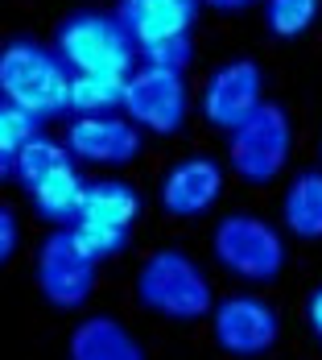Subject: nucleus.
Instances as JSON below:
<instances>
[{
  "label": "nucleus",
  "mask_w": 322,
  "mask_h": 360,
  "mask_svg": "<svg viewBox=\"0 0 322 360\" xmlns=\"http://www.w3.org/2000/svg\"><path fill=\"white\" fill-rule=\"evenodd\" d=\"M71 71L62 58L34 37H13L0 46V100L29 112L34 120H50L67 112Z\"/></svg>",
  "instance_id": "f257e3e1"
},
{
  "label": "nucleus",
  "mask_w": 322,
  "mask_h": 360,
  "mask_svg": "<svg viewBox=\"0 0 322 360\" xmlns=\"http://www.w3.org/2000/svg\"><path fill=\"white\" fill-rule=\"evenodd\" d=\"M137 298L145 311L174 323H199L215 307V290L203 265L182 249H157L145 257L137 274Z\"/></svg>",
  "instance_id": "f03ea898"
},
{
  "label": "nucleus",
  "mask_w": 322,
  "mask_h": 360,
  "mask_svg": "<svg viewBox=\"0 0 322 360\" xmlns=\"http://www.w3.org/2000/svg\"><path fill=\"white\" fill-rule=\"evenodd\" d=\"M54 54L71 75H128L137 67V46L116 21V13L79 8L62 17L54 34Z\"/></svg>",
  "instance_id": "7ed1b4c3"
},
{
  "label": "nucleus",
  "mask_w": 322,
  "mask_h": 360,
  "mask_svg": "<svg viewBox=\"0 0 322 360\" xmlns=\"http://www.w3.org/2000/svg\"><path fill=\"white\" fill-rule=\"evenodd\" d=\"M211 252L223 265V274L240 278V282H273L286 265V240L269 219L252 216V212H232L215 224Z\"/></svg>",
  "instance_id": "20e7f679"
},
{
  "label": "nucleus",
  "mask_w": 322,
  "mask_h": 360,
  "mask_svg": "<svg viewBox=\"0 0 322 360\" xmlns=\"http://www.w3.org/2000/svg\"><path fill=\"white\" fill-rule=\"evenodd\" d=\"M293 149V124L281 104H256V108L227 133V162L232 170L252 186L273 182L289 162Z\"/></svg>",
  "instance_id": "39448f33"
},
{
  "label": "nucleus",
  "mask_w": 322,
  "mask_h": 360,
  "mask_svg": "<svg viewBox=\"0 0 322 360\" xmlns=\"http://www.w3.org/2000/svg\"><path fill=\"white\" fill-rule=\"evenodd\" d=\"M95 278H100V257L74 236L71 224H62L58 232H50L41 240L34 261V282L54 311L87 307V298L95 290Z\"/></svg>",
  "instance_id": "423d86ee"
},
{
  "label": "nucleus",
  "mask_w": 322,
  "mask_h": 360,
  "mask_svg": "<svg viewBox=\"0 0 322 360\" xmlns=\"http://www.w3.org/2000/svg\"><path fill=\"white\" fill-rule=\"evenodd\" d=\"M145 203H141V191L124 179H100V182H87L83 191V207L74 216V236L95 252L100 261L104 257H116V252L128 245L133 236V224L141 219Z\"/></svg>",
  "instance_id": "0eeeda50"
},
{
  "label": "nucleus",
  "mask_w": 322,
  "mask_h": 360,
  "mask_svg": "<svg viewBox=\"0 0 322 360\" xmlns=\"http://www.w3.org/2000/svg\"><path fill=\"white\" fill-rule=\"evenodd\" d=\"M190 108V96H186V79L182 71H166V67H133L124 79V108L128 120L145 129V133H157V137H170L178 133L182 120Z\"/></svg>",
  "instance_id": "6e6552de"
},
{
  "label": "nucleus",
  "mask_w": 322,
  "mask_h": 360,
  "mask_svg": "<svg viewBox=\"0 0 322 360\" xmlns=\"http://www.w3.org/2000/svg\"><path fill=\"white\" fill-rule=\"evenodd\" d=\"M215 344L236 360H256L277 348L281 340V315L260 294H227L211 307Z\"/></svg>",
  "instance_id": "1a4fd4ad"
},
{
  "label": "nucleus",
  "mask_w": 322,
  "mask_h": 360,
  "mask_svg": "<svg viewBox=\"0 0 322 360\" xmlns=\"http://www.w3.org/2000/svg\"><path fill=\"white\" fill-rule=\"evenodd\" d=\"M256 104H264V75H260V67H256L252 58H232V63H223V67L207 79L203 100H199L207 124L223 129V133H232Z\"/></svg>",
  "instance_id": "9d476101"
},
{
  "label": "nucleus",
  "mask_w": 322,
  "mask_h": 360,
  "mask_svg": "<svg viewBox=\"0 0 322 360\" xmlns=\"http://www.w3.org/2000/svg\"><path fill=\"white\" fill-rule=\"evenodd\" d=\"M67 149L74 162L95 166H124L141 153V129L124 116H71L67 124Z\"/></svg>",
  "instance_id": "9b49d317"
},
{
  "label": "nucleus",
  "mask_w": 322,
  "mask_h": 360,
  "mask_svg": "<svg viewBox=\"0 0 322 360\" xmlns=\"http://www.w3.org/2000/svg\"><path fill=\"white\" fill-rule=\"evenodd\" d=\"M223 195V170L215 158H186L161 179V207L178 219L207 216Z\"/></svg>",
  "instance_id": "f8f14e48"
},
{
  "label": "nucleus",
  "mask_w": 322,
  "mask_h": 360,
  "mask_svg": "<svg viewBox=\"0 0 322 360\" xmlns=\"http://www.w3.org/2000/svg\"><path fill=\"white\" fill-rule=\"evenodd\" d=\"M199 0H120L116 4V21L124 25V34L133 37V46L141 50L157 37L190 34L194 17H199Z\"/></svg>",
  "instance_id": "ddd939ff"
},
{
  "label": "nucleus",
  "mask_w": 322,
  "mask_h": 360,
  "mask_svg": "<svg viewBox=\"0 0 322 360\" xmlns=\"http://www.w3.org/2000/svg\"><path fill=\"white\" fill-rule=\"evenodd\" d=\"M67 356L71 360H149L141 340L112 315H87L71 331Z\"/></svg>",
  "instance_id": "4468645a"
},
{
  "label": "nucleus",
  "mask_w": 322,
  "mask_h": 360,
  "mask_svg": "<svg viewBox=\"0 0 322 360\" xmlns=\"http://www.w3.org/2000/svg\"><path fill=\"white\" fill-rule=\"evenodd\" d=\"M281 219L286 232H293L297 240H322V170H306L289 182Z\"/></svg>",
  "instance_id": "2eb2a0df"
},
{
  "label": "nucleus",
  "mask_w": 322,
  "mask_h": 360,
  "mask_svg": "<svg viewBox=\"0 0 322 360\" xmlns=\"http://www.w3.org/2000/svg\"><path fill=\"white\" fill-rule=\"evenodd\" d=\"M83 191H87V179L74 166H67V170L41 179L37 186H29V199H34L37 216L62 228V224H74L79 207H83Z\"/></svg>",
  "instance_id": "dca6fc26"
},
{
  "label": "nucleus",
  "mask_w": 322,
  "mask_h": 360,
  "mask_svg": "<svg viewBox=\"0 0 322 360\" xmlns=\"http://www.w3.org/2000/svg\"><path fill=\"white\" fill-rule=\"evenodd\" d=\"M67 166H74L67 141H54V137H46V133H34L29 141L13 153V162H8V170L17 174V182H21L25 191L37 186L41 179H50V174H58V170H67Z\"/></svg>",
  "instance_id": "f3484780"
},
{
  "label": "nucleus",
  "mask_w": 322,
  "mask_h": 360,
  "mask_svg": "<svg viewBox=\"0 0 322 360\" xmlns=\"http://www.w3.org/2000/svg\"><path fill=\"white\" fill-rule=\"evenodd\" d=\"M124 79L128 75H71L67 112L74 116H112L124 108Z\"/></svg>",
  "instance_id": "a211bd4d"
},
{
  "label": "nucleus",
  "mask_w": 322,
  "mask_h": 360,
  "mask_svg": "<svg viewBox=\"0 0 322 360\" xmlns=\"http://www.w3.org/2000/svg\"><path fill=\"white\" fill-rule=\"evenodd\" d=\"M318 4L322 0H264V25L273 37L293 41L318 21Z\"/></svg>",
  "instance_id": "6ab92c4d"
},
{
  "label": "nucleus",
  "mask_w": 322,
  "mask_h": 360,
  "mask_svg": "<svg viewBox=\"0 0 322 360\" xmlns=\"http://www.w3.org/2000/svg\"><path fill=\"white\" fill-rule=\"evenodd\" d=\"M34 133H41V120H34L29 112H21L0 100V170H8L13 153L29 141Z\"/></svg>",
  "instance_id": "aec40b11"
},
{
  "label": "nucleus",
  "mask_w": 322,
  "mask_h": 360,
  "mask_svg": "<svg viewBox=\"0 0 322 360\" xmlns=\"http://www.w3.org/2000/svg\"><path fill=\"white\" fill-rule=\"evenodd\" d=\"M137 58L149 63V67H166V71H186L190 58H194V41L190 34H174V37H157L137 50Z\"/></svg>",
  "instance_id": "412c9836"
},
{
  "label": "nucleus",
  "mask_w": 322,
  "mask_h": 360,
  "mask_svg": "<svg viewBox=\"0 0 322 360\" xmlns=\"http://www.w3.org/2000/svg\"><path fill=\"white\" fill-rule=\"evenodd\" d=\"M17 249H21V219L8 203H0V269L17 257Z\"/></svg>",
  "instance_id": "4be33fe9"
},
{
  "label": "nucleus",
  "mask_w": 322,
  "mask_h": 360,
  "mask_svg": "<svg viewBox=\"0 0 322 360\" xmlns=\"http://www.w3.org/2000/svg\"><path fill=\"white\" fill-rule=\"evenodd\" d=\"M306 319H310V331L318 335V344H322V286L310 294V302H306Z\"/></svg>",
  "instance_id": "5701e85b"
},
{
  "label": "nucleus",
  "mask_w": 322,
  "mask_h": 360,
  "mask_svg": "<svg viewBox=\"0 0 322 360\" xmlns=\"http://www.w3.org/2000/svg\"><path fill=\"white\" fill-rule=\"evenodd\" d=\"M199 4H207V8H215V13H244V8L256 4V0H199Z\"/></svg>",
  "instance_id": "b1692460"
},
{
  "label": "nucleus",
  "mask_w": 322,
  "mask_h": 360,
  "mask_svg": "<svg viewBox=\"0 0 322 360\" xmlns=\"http://www.w3.org/2000/svg\"><path fill=\"white\" fill-rule=\"evenodd\" d=\"M4 174H8V170H0V179H4Z\"/></svg>",
  "instance_id": "393cba45"
}]
</instances>
